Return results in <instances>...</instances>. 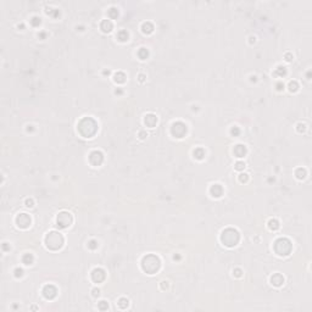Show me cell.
Listing matches in <instances>:
<instances>
[{"label":"cell","mask_w":312,"mask_h":312,"mask_svg":"<svg viewBox=\"0 0 312 312\" xmlns=\"http://www.w3.org/2000/svg\"><path fill=\"white\" fill-rule=\"evenodd\" d=\"M187 133V126L182 122H176L172 125V134L177 138H182Z\"/></svg>","instance_id":"cell-7"},{"label":"cell","mask_w":312,"mask_h":312,"mask_svg":"<svg viewBox=\"0 0 312 312\" xmlns=\"http://www.w3.org/2000/svg\"><path fill=\"white\" fill-rule=\"evenodd\" d=\"M233 151H234V154H235L237 157H243L246 154V148L244 145H237Z\"/></svg>","instance_id":"cell-16"},{"label":"cell","mask_w":312,"mask_h":312,"mask_svg":"<svg viewBox=\"0 0 312 312\" xmlns=\"http://www.w3.org/2000/svg\"><path fill=\"white\" fill-rule=\"evenodd\" d=\"M210 193L212 194V196L220 198V196H222V194H223V188H222L221 184H214L212 187H211Z\"/></svg>","instance_id":"cell-14"},{"label":"cell","mask_w":312,"mask_h":312,"mask_svg":"<svg viewBox=\"0 0 312 312\" xmlns=\"http://www.w3.org/2000/svg\"><path fill=\"white\" fill-rule=\"evenodd\" d=\"M268 228L271 229V231H277V229L279 228V222L277 221V220H269L268 221Z\"/></svg>","instance_id":"cell-19"},{"label":"cell","mask_w":312,"mask_h":312,"mask_svg":"<svg viewBox=\"0 0 312 312\" xmlns=\"http://www.w3.org/2000/svg\"><path fill=\"white\" fill-rule=\"evenodd\" d=\"M100 28L103 29V32L109 33V32H111V29H112V22L110 20H104L101 22V25H100Z\"/></svg>","instance_id":"cell-15"},{"label":"cell","mask_w":312,"mask_h":312,"mask_svg":"<svg viewBox=\"0 0 312 312\" xmlns=\"http://www.w3.org/2000/svg\"><path fill=\"white\" fill-rule=\"evenodd\" d=\"M78 131H79V133L82 135H83V137L90 138V137H93V135L96 133L98 125H96V122L94 121L93 118H90V117H87V118H83V120L79 122Z\"/></svg>","instance_id":"cell-1"},{"label":"cell","mask_w":312,"mask_h":312,"mask_svg":"<svg viewBox=\"0 0 312 312\" xmlns=\"http://www.w3.org/2000/svg\"><path fill=\"white\" fill-rule=\"evenodd\" d=\"M289 89H290V92H296L299 89V85H298V83H296L295 81L290 82V83H289Z\"/></svg>","instance_id":"cell-26"},{"label":"cell","mask_w":312,"mask_h":312,"mask_svg":"<svg viewBox=\"0 0 312 312\" xmlns=\"http://www.w3.org/2000/svg\"><path fill=\"white\" fill-rule=\"evenodd\" d=\"M56 294H57V289L54 287V285H45L43 288V295L45 299H48V300H51V299H54L56 296Z\"/></svg>","instance_id":"cell-11"},{"label":"cell","mask_w":312,"mask_h":312,"mask_svg":"<svg viewBox=\"0 0 312 312\" xmlns=\"http://www.w3.org/2000/svg\"><path fill=\"white\" fill-rule=\"evenodd\" d=\"M271 283H272L273 285H275V287H280L282 284L284 283V277L282 274H279V273H275V274H273L272 277H271Z\"/></svg>","instance_id":"cell-13"},{"label":"cell","mask_w":312,"mask_h":312,"mask_svg":"<svg viewBox=\"0 0 312 312\" xmlns=\"http://www.w3.org/2000/svg\"><path fill=\"white\" fill-rule=\"evenodd\" d=\"M98 307H99V310H107V309H109V304L103 300V301H100V302H99V306H98Z\"/></svg>","instance_id":"cell-28"},{"label":"cell","mask_w":312,"mask_h":312,"mask_svg":"<svg viewBox=\"0 0 312 312\" xmlns=\"http://www.w3.org/2000/svg\"><path fill=\"white\" fill-rule=\"evenodd\" d=\"M245 168V163L243 161H238L237 163H235V169L237 171H243Z\"/></svg>","instance_id":"cell-27"},{"label":"cell","mask_w":312,"mask_h":312,"mask_svg":"<svg viewBox=\"0 0 312 312\" xmlns=\"http://www.w3.org/2000/svg\"><path fill=\"white\" fill-rule=\"evenodd\" d=\"M305 176H306V171H305V169H302V168H299V169L296 171V177H298L299 179L304 178Z\"/></svg>","instance_id":"cell-24"},{"label":"cell","mask_w":312,"mask_h":312,"mask_svg":"<svg viewBox=\"0 0 312 312\" xmlns=\"http://www.w3.org/2000/svg\"><path fill=\"white\" fill-rule=\"evenodd\" d=\"M144 122H145V125L148 126V127L154 128V126L157 123V117H156L155 115H152V114H149V115H146V116H145Z\"/></svg>","instance_id":"cell-12"},{"label":"cell","mask_w":312,"mask_h":312,"mask_svg":"<svg viewBox=\"0 0 312 312\" xmlns=\"http://www.w3.org/2000/svg\"><path fill=\"white\" fill-rule=\"evenodd\" d=\"M142 266H143V269L145 271L146 273L149 274H154L156 273L158 269H160V260L158 257L155 256V255H148L143 258V262H142Z\"/></svg>","instance_id":"cell-2"},{"label":"cell","mask_w":312,"mask_h":312,"mask_svg":"<svg viewBox=\"0 0 312 312\" xmlns=\"http://www.w3.org/2000/svg\"><path fill=\"white\" fill-rule=\"evenodd\" d=\"M139 135H140V138L143 139V138H145V137H146V135H148V134H146V133H144V132H140V133H139Z\"/></svg>","instance_id":"cell-37"},{"label":"cell","mask_w":312,"mask_h":312,"mask_svg":"<svg viewBox=\"0 0 312 312\" xmlns=\"http://www.w3.org/2000/svg\"><path fill=\"white\" fill-rule=\"evenodd\" d=\"M92 291H93V296H94V298H96V296L100 295V290H99V289H93Z\"/></svg>","instance_id":"cell-33"},{"label":"cell","mask_w":312,"mask_h":312,"mask_svg":"<svg viewBox=\"0 0 312 312\" xmlns=\"http://www.w3.org/2000/svg\"><path fill=\"white\" fill-rule=\"evenodd\" d=\"M231 133H232V134H234V133H235V134H237V133H239V129H238L237 127H234V128H232V131H231Z\"/></svg>","instance_id":"cell-35"},{"label":"cell","mask_w":312,"mask_h":312,"mask_svg":"<svg viewBox=\"0 0 312 312\" xmlns=\"http://www.w3.org/2000/svg\"><path fill=\"white\" fill-rule=\"evenodd\" d=\"M274 251L280 256H287L291 251V243L290 240L285 238H279L274 241Z\"/></svg>","instance_id":"cell-5"},{"label":"cell","mask_w":312,"mask_h":312,"mask_svg":"<svg viewBox=\"0 0 312 312\" xmlns=\"http://www.w3.org/2000/svg\"><path fill=\"white\" fill-rule=\"evenodd\" d=\"M46 248L50 250H59L63 245V237L59 232H50L45 238Z\"/></svg>","instance_id":"cell-3"},{"label":"cell","mask_w":312,"mask_h":312,"mask_svg":"<svg viewBox=\"0 0 312 312\" xmlns=\"http://www.w3.org/2000/svg\"><path fill=\"white\" fill-rule=\"evenodd\" d=\"M248 179H249V176L246 174V173H241V174L239 176V180L241 182V183H245V182H248Z\"/></svg>","instance_id":"cell-29"},{"label":"cell","mask_w":312,"mask_h":312,"mask_svg":"<svg viewBox=\"0 0 312 312\" xmlns=\"http://www.w3.org/2000/svg\"><path fill=\"white\" fill-rule=\"evenodd\" d=\"M168 288V282H162V289H167Z\"/></svg>","instance_id":"cell-36"},{"label":"cell","mask_w":312,"mask_h":312,"mask_svg":"<svg viewBox=\"0 0 312 312\" xmlns=\"http://www.w3.org/2000/svg\"><path fill=\"white\" fill-rule=\"evenodd\" d=\"M142 28H143V32H144V33H151V32H152V29H154V27H152V25H151L150 22H145V23H143Z\"/></svg>","instance_id":"cell-21"},{"label":"cell","mask_w":312,"mask_h":312,"mask_svg":"<svg viewBox=\"0 0 312 312\" xmlns=\"http://www.w3.org/2000/svg\"><path fill=\"white\" fill-rule=\"evenodd\" d=\"M234 274H235V277H241V271L238 268V269H235L234 271Z\"/></svg>","instance_id":"cell-34"},{"label":"cell","mask_w":312,"mask_h":312,"mask_svg":"<svg viewBox=\"0 0 312 312\" xmlns=\"http://www.w3.org/2000/svg\"><path fill=\"white\" fill-rule=\"evenodd\" d=\"M105 277H106V274H105V271L103 268H94L92 271V279H93V282H95V283H101V282H104Z\"/></svg>","instance_id":"cell-9"},{"label":"cell","mask_w":312,"mask_h":312,"mask_svg":"<svg viewBox=\"0 0 312 312\" xmlns=\"http://www.w3.org/2000/svg\"><path fill=\"white\" fill-rule=\"evenodd\" d=\"M72 222H73V218H72L71 214L66 212V211H62V212L59 214L56 223H57V226L60 228H67V227H70L72 225Z\"/></svg>","instance_id":"cell-6"},{"label":"cell","mask_w":312,"mask_h":312,"mask_svg":"<svg viewBox=\"0 0 312 312\" xmlns=\"http://www.w3.org/2000/svg\"><path fill=\"white\" fill-rule=\"evenodd\" d=\"M26 206L27 207H33V200L32 199H27L26 200Z\"/></svg>","instance_id":"cell-32"},{"label":"cell","mask_w":312,"mask_h":312,"mask_svg":"<svg viewBox=\"0 0 312 312\" xmlns=\"http://www.w3.org/2000/svg\"><path fill=\"white\" fill-rule=\"evenodd\" d=\"M16 223L20 228H28L31 226V217H29L27 214H20L16 217Z\"/></svg>","instance_id":"cell-8"},{"label":"cell","mask_w":312,"mask_h":312,"mask_svg":"<svg viewBox=\"0 0 312 312\" xmlns=\"http://www.w3.org/2000/svg\"><path fill=\"white\" fill-rule=\"evenodd\" d=\"M194 156H195L196 158H199V160H201V158L205 156V151L201 148H199L196 150H194Z\"/></svg>","instance_id":"cell-22"},{"label":"cell","mask_w":312,"mask_h":312,"mask_svg":"<svg viewBox=\"0 0 312 312\" xmlns=\"http://www.w3.org/2000/svg\"><path fill=\"white\" fill-rule=\"evenodd\" d=\"M22 274H23V271L21 268H16L15 269V275L16 277H22Z\"/></svg>","instance_id":"cell-31"},{"label":"cell","mask_w":312,"mask_h":312,"mask_svg":"<svg viewBox=\"0 0 312 312\" xmlns=\"http://www.w3.org/2000/svg\"><path fill=\"white\" fill-rule=\"evenodd\" d=\"M118 38H120V40H122V42H126V40L128 39V33L125 32V31L120 32L118 33Z\"/></svg>","instance_id":"cell-25"},{"label":"cell","mask_w":312,"mask_h":312,"mask_svg":"<svg viewBox=\"0 0 312 312\" xmlns=\"http://www.w3.org/2000/svg\"><path fill=\"white\" fill-rule=\"evenodd\" d=\"M33 255L32 254H26L25 256L22 257V262L26 264V266H29V264H32L33 263Z\"/></svg>","instance_id":"cell-17"},{"label":"cell","mask_w":312,"mask_h":312,"mask_svg":"<svg viewBox=\"0 0 312 312\" xmlns=\"http://www.w3.org/2000/svg\"><path fill=\"white\" fill-rule=\"evenodd\" d=\"M138 55H139V57L142 59V60H145V59H146V56H148V50H146V49H144V48H142V49L139 50Z\"/></svg>","instance_id":"cell-23"},{"label":"cell","mask_w":312,"mask_h":312,"mask_svg":"<svg viewBox=\"0 0 312 312\" xmlns=\"http://www.w3.org/2000/svg\"><path fill=\"white\" fill-rule=\"evenodd\" d=\"M117 305H118V307L122 309V310H125L128 307V305H129V300L126 299V298H121L118 300V302H117Z\"/></svg>","instance_id":"cell-18"},{"label":"cell","mask_w":312,"mask_h":312,"mask_svg":"<svg viewBox=\"0 0 312 312\" xmlns=\"http://www.w3.org/2000/svg\"><path fill=\"white\" fill-rule=\"evenodd\" d=\"M114 81L116 82V83H123V82L126 81V76H125V73H122V72L116 73V74H115V78H114Z\"/></svg>","instance_id":"cell-20"},{"label":"cell","mask_w":312,"mask_h":312,"mask_svg":"<svg viewBox=\"0 0 312 312\" xmlns=\"http://www.w3.org/2000/svg\"><path fill=\"white\" fill-rule=\"evenodd\" d=\"M104 161V155H103V152H100V151H93L90 152V155H89V162L93 165V166H99L100 163H101Z\"/></svg>","instance_id":"cell-10"},{"label":"cell","mask_w":312,"mask_h":312,"mask_svg":"<svg viewBox=\"0 0 312 312\" xmlns=\"http://www.w3.org/2000/svg\"><path fill=\"white\" fill-rule=\"evenodd\" d=\"M138 77H139V81H140V82H143V81H144V78H145V76H144V74H139Z\"/></svg>","instance_id":"cell-38"},{"label":"cell","mask_w":312,"mask_h":312,"mask_svg":"<svg viewBox=\"0 0 312 312\" xmlns=\"http://www.w3.org/2000/svg\"><path fill=\"white\" fill-rule=\"evenodd\" d=\"M88 246H89L90 249H95V248H98V244H96L95 240H90L89 244H88Z\"/></svg>","instance_id":"cell-30"},{"label":"cell","mask_w":312,"mask_h":312,"mask_svg":"<svg viewBox=\"0 0 312 312\" xmlns=\"http://www.w3.org/2000/svg\"><path fill=\"white\" fill-rule=\"evenodd\" d=\"M239 239H240V237H239L238 231L232 229V228H228V229H226V231H223V233L221 235V241L226 246H229V248L237 245Z\"/></svg>","instance_id":"cell-4"}]
</instances>
